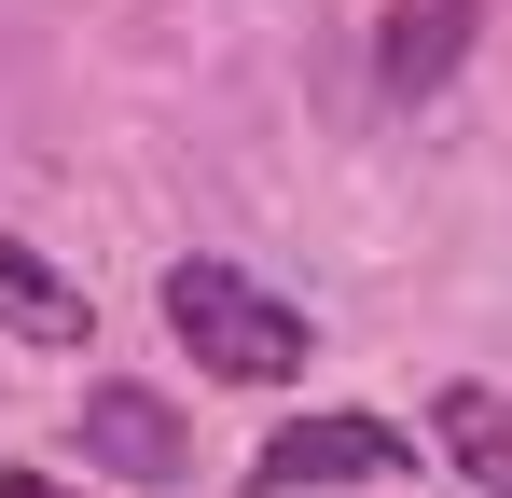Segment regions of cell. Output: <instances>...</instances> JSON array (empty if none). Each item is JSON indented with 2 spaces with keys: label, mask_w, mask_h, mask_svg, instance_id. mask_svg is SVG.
<instances>
[{
  "label": "cell",
  "mask_w": 512,
  "mask_h": 498,
  "mask_svg": "<svg viewBox=\"0 0 512 498\" xmlns=\"http://www.w3.org/2000/svg\"><path fill=\"white\" fill-rule=\"evenodd\" d=\"M0 332L14 346H97V305H84V277H56L42 249L0 222Z\"/></svg>",
  "instance_id": "cell-5"
},
{
  "label": "cell",
  "mask_w": 512,
  "mask_h": 498,
  "mask_svg": "<svg viewBox=\"0 0 512 498\" xmlns=\"http://www.w3.org/2000/svg\"><path fill=\"white\" fill-rule=\"evenodd\" d=\"M70 443H84V471H125V485H180V471H194V429H180L139 374H97L84 415H70Z\"/></svg>",
  "instance_id": "cell-3"
},
{
  "label": "cell",
  "mask_w": 512,
  "mask_h": 498,
  "mask_svg": "<svg viewBox=\"0 0 512 498\" xmlns=\"http://www.w3.org/2000/svg\"><path fill=\"white\" fill-rule=\"evenodd\" d=\"M388 471H416V443L388 429V415H291L277 443L250 457V498H305V485H388Z\"/></svg>",
  "instance_id": "cell-2"
},
{
  "label": "cell",
  "mask_w": 512,
  "mask_h": 498,
  "mask_svg": "<svg viewBox=\"0 0 512 498\" xmlns=\"http://www.w3.org/2000/svg\"><path fill=\"white\" fill-rule=\"evenodd\" d=\"M167 332L222 374V388H291L305 360H319V332H305V305H277L250 263H222V249H194V263H167Z\"/></svg>",
  "instance_id": "cell-1"
},
{
  "label": "cell",
  "mask_w": 512,
  "mask_h": 498,
  "mask_svg": "<svg viewBox=\"0 0 512 498\" xmlns=\"http://www.w3.org/2000/svg\"><path fill=\"white\" fill-rule=\"evenodd\" d=\"M471 28H485V0H388V28H374V83H388L402 111L443 97L457 56H471Z\"/></svg>",
  "instance_id": "cell-4"
},
{
  "label": "cell",
  "mask_w": 512,
  "mask_h": 498,
  "mask_svg": "<svg viewBox=\"0 0 512 498\" xmlns=\"http://www.w3.org/2000/svg\"><path fill=\"white\" fill-rule=\"evenodd\" d=\"M429 443H443V471H471L485 498H512V388L457 374V388L429 402Z\"/></svg>",
  "instance_id": "cell-6"
},
{
  "label": "cell",
  "mask_w": 512,
  "mask_h": 498,
  "mask_svg": "<svg viewBox=\"0 0 512 498\" xmlns=\"http://www.w3.org/2000/svg\"><path fill=\"white\" fill-rule=\"evenodd\" d=\"M0 498H84V485H56V471H0Z\"/></svg>",
  "instance_id": "cell-7"
}]
</instances>
